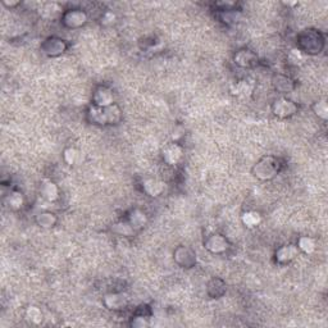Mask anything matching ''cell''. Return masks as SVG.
<instances>
[{"mask_svg":"<svg viewBox=\"0 0 328 328\" xmlns=\"http://www.w3.org/2000/svg\"><path fill=\"white\" fill-rule=\"evenodd\" d=\"M163 158L168 164H176L182 158V149L177 144H171L163 150Z\"/></svg>","mask_w":328,"mask_h":328,"instance_id":"13","label":"cell"},{"mask_svg":"<svg viewBox=\"0 0 328 328\" xmlns=\"http://www.w3.org/2000/svg\"><path fill=\"white\" fill-rule=\"evenodd\" d=\"M80 153L73 148H69L64 151V159L68 164H74L77 162V158H78Z\"/></svg>","mask_w":328,"mask_h":328,"instance_id":"25","label":"cell"},{"mask_svg":"<svg viewBox=\"0 0 328 328\" xmlns=\"http://www.w3.org/2000/svg\"><path fill=\"white\" fill-rule=\"evenodd\" d=\"M258 58L253 51L246 50V49H243V50L237 51V54L235 55V63L240 67H244V68H249V67H253V65L257 64Z\"/></svg>","mask_w":328,"mask_h":328,"instance_id":"11","label":"cell"},{"mask_svg":"<svg viewBox=\"0 0 328 328\" xmlns=\"http://www.w3.org/2000/svg\"><path fill=\"white\" fill-rule=\"evenodd\" d=\"M281 169V164L277 158L268 155L263 157L253 168V175L259 180H272Z\"/></svg>","mask_w":328,"mask_h":328,"instance_id":"2","label":"cell"},{"mask_svg":"<svg viewBox=\"0 0 328 328\" xmlns=\"http://www.w3.org/2000/svg\"><path fill=\"white\" fill-rule=\"evenodd\" d=\"M121 109L115 104L100 108L92 105L89 110L90 121L96 124H114L121 121Z\"/></svg>","mask_w":328,"mask_h":328,"instance_id":"1","label":"cell"},{"mask_svg":"<svg viewBox=\"0 0 328 328\" xmlns=\"http://www.w3.org/2000/svg\"><path fill=\"white\" fill-rule=\"evenodd\" d=\"M313 110H314V113L318 115V117H321L322 119H327L328 107H327V103H326L325 100H321V101H317V103H314Z\"/></svg>","mask_w":328,"mask_h":328,"instance_id":"22","label":"cell"},{"mask_svg":"<svg viewBox=\"0 0 328 328\" xmlns=\"http://www.w3.org/2000/svg\"><path fill=\"white\" fill-rule=\"evenodd\" d=\"M8 203L9 205L13 208V209H18V208H21L22 204H23V198H22L21 192H12L8 198Z\"/></svg>","mask_w":328,"mask_h":328,"instance_id":"23","label":"cell"},{"mask_svg":"<svg viewBox=\"0 0 328 328\" xmlns=\"http://www.w3.org/2000/svg\"><path fill=\"white\" fill-rule=\"evenodd\" d=\"M142 189H144V191L148 195L159 196L163 192V190H164V185L158 180H146L144 185H142Z\"/></svg>","mask_w":328,"mask_h":328,"instance_id":"17","label":"cell"},{"mask_svg":"<svg viewBox=\"0 0 328 328\" xmlns=\"http://www.w3.org/2000/svg\"><path fill=\"white\" fill-rule=\"evenodd\" d=\"M27 318L33 323H40L42 321V313L36 307H30L27 309Z\"/></svg>","mask_w":328,"mask_h":328,"instance_id":"24","label":"cell"},{"mask_svg":"<svg viewBox=\"0 0 328 328\" xmlns=\"http://www.w3.org/2000/svg\"><path fill=\"white\" fill-rule=\"evenodd\" d=\"M67 49V44L64 40L59 37H49L45 40L44 44L41 45V50L49 56H56L64 53Z\"/></svg>","mask_w":328,"mask_h":328,"instance_id":"7","label":"cell"},{"mask_svg":"<svg viewBox=\"0 0 328 328\" xmlns=\"http://www.w3.org/2000/svg\"><path fill=\"white\" fill-rule=\"evenodd\" d=\"M36 223L42 228H50L56 223V217L50 212H44V213L37 214L36 217Z\"/></svg>","mask_w":328,"mask_h":328,"instance_id":"18","label":"cell"},{"mask_svg":"<svg viewBox=\"0 0 328 328\" xmlns=\"http://www.w3.org/2000/svg\"><path fill=\"white\" fill-rule=\"evenodd\" d=\"M273 85H275L276 90H278L282 94H286V92H290L294 90V82L293 80H290L287 76L284 74H277L273 78Z\"/></svg>","mask_w":328,"mask_h":328,"instance_id":"15","label":"cell"},{"mask_svg":"<svg viewBox=\"0 0 328 328\" xmlns=\"http://www.w3.org/2000/svg\"><path fill=\"white\" fill-rule=\"evenodd\" d=\"M272 110L275 115H277L280 118H287L298 112V105L290 99L280 98L273 103Z\"/></svg>","mask_w":328,"mask_h":328,"instance_id":"4","label":"cell"},{"mask_svg":"<svg viewBox=\"0 0 328 328\" xmlns=\"http://www.w3.org/2000/svg\"><path fill=\"white\" fill-rule=\"evenodd\" d=\"M243 222L249 227H254L260 222V216L257 212H248L243 216Z\"/></svg>","mask_w":328,"mask_h":328,"instance_id":"21","label":"cell"},{"mask_svg":"<svg viewBox=\"0 0 328 328\" xmlns=\"http://www.w3.org/2000/svg\"><path fill=\"white\" fill-rule=\"evenodd\" d=\"M204 246L210 253L221 254V253H225L228 249V241L227 239L222 236V235L214 234L205 240Z\"/></svg>","mask_w":328,"mask_h":328,"instance_id":"8","label":"cell"},{"mask_svg":"<svg viewBox=\"0 0 328 328\" xmlns=\"http://www.w3.org/2000/svg\"><path fill=\"white\" fill-rule=\"evenodd\" d=\"M41 194L46 200L54 201L59 198V189H58V186H56L54 182H51V181H46V182L42 183Z\"/></svg>","mask_w":328,"mask_h":328,"instance_id":"16","label":"cell"},{"mask_svg":"<svg viewBox=\"0 0 328 328\" xmlns=\"http://www.w3.org/2000/svg\"><path fill=\"white\" fill-rule=\"evenodd\" d=\"M128 223H130L133 230H135V228L144 227V225L146 223V214L139 209L133 210L132 213H131L130 218H128Z\"/></svg>","mask_w":328,"mask_h":328,"instance_id":"19","label":"cell"},{"mask_svg":"<svg viewBox=\"0 0 328 328\" xmlns=\"http://www.w3.org/2000/svg\"><path fill=\"white\" fill-rule=\"evenodd\" d=\"M207 290L209 296H212L213 299H219L225 295L226 285L225 282L219 280V278H213V280H210L209 284H208Z\"/></svg>","mask_w":328,"mask_h":328,"instance_id":"14","label":"cell"},{"mask_svg":"<svg viewBox=\"0 0 328 328\" xmlns=\"http://www.w3.org/2000/svg\"><path fill=\"white\" fill-rule=\"evenodd\" d=\"M299 249L296 245H285L281 246L276 252V260L278 263L286 264L289 262H291L293 259H295V257H298Z\"/></svg>","mask_w":328,"mask_h":328,"instance_id":"10","label":"cell"},{"mask_svg":"<svg viewBox=\"0 0 328 328\" xmlns=\"http://www.w3.org/2000/svg\"><path fill=\"white\" fill-rule=\"evenodd\" d=\"M92 100H94L95 107H100L105 108L113 105V100H114V96H113L112 90L105 87V86H100L96 89L94 96H92Z\"/></svg>","mask_w":328,"mask_h":328,"instance_id":"9","label":"cell"},{"mask_svg":"<svg viewBox=\"0 0 328 328\" xmlns=\"http://www.w3.org/2000/svg\"><path fill=\"white\" fill-rule=\"evenodd\" d=\"M104 304L107 305L108 309H113V311H118L126 307L127 304V298L123 294H109L104 298Z\"/></svg>","mask_w":328,"mask_h":328,"instance_id":"12","label":"cell"},{"mask_svg":"<svg viewBox=\"0 0 328 328\" xmlns=\"http://www.w3.org/2000/svg\"><path fill=\"white\" fill-rule=\"evenodd\" d=\"M173 255H175L176 263L180 264L183 268H191L196 263L195 253L192 252L191 249L186 248V246H178L173 253Z\"/></svg>","mask_w":328,"mask_h":328,"instance_id":"5","label":"cell"},{"mask_svg":"<svg viewBox=\"0 0 328 328\" xmlns=\"http://www.w3.org/2000/svg\"><path fill=\"white\" fill-rule=\"evenodd\" d=\"M299 45L300 51H305L308 54H317L323 49V37L318 31L305 30L302 35L299 36Z\"/></svg>","mask_w":328,"mask_h":328,"instance_id":"3","label":"cell"},{"mask_svg":"<svg viewBox=\"0 0 328 328\" xmlns=\"http://www.w3.org/2000/svg\"><path fill=\"white\" fill-rule=\"evenodd\" d=\"M298 249L303 250L307 254H311V253L314 252V249H316V243H314V240L311 239V237L304 236L300 237L298 241Z\"/></svg>","mask_w":328,"mask_h":328,"instance_id":"20","label":"cell"},{"mask_svg":"<svg viewBox=\"0 0 328 328\" xmlns=\"http://www.w3.org/2000/svg\"><path fill=\"white\" fill-rule=\"evenodd\" d=\"M62 21L69 28H77V27H81L86 23L87 15L80 9H71V10H67L63 14Z\"/></svg>","mask_w":328,"mask_h":328,"instance_id":"6","label":"cell"}]
</instances>
